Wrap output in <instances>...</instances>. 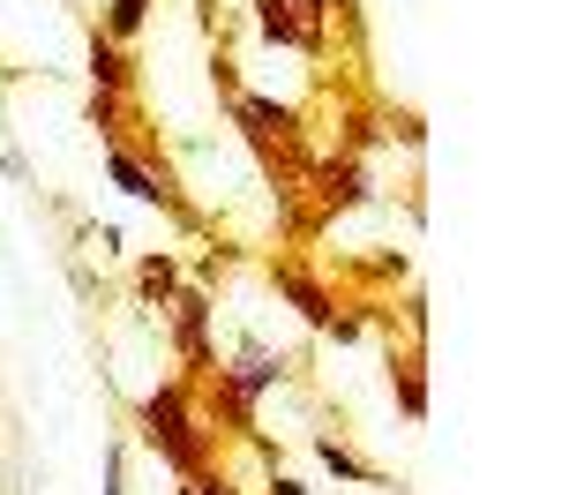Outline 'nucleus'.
I'll list each match as a JSON object with an SVG mask.
<instances>
[{
  "mask_svg": "<svg viewBox=\"0 0 562 495\" xmlns=\"http://www.w3.org/2000/svg\"><path fill=\"white\" fill-rule=\"evenodd\" d=\"M143 443L158 450L180 481H188V473H211V428H203V413L188 398V383H158V391L143 398Z\"/></svg>",
  "mask_w": 562,
  "mask_h": 495,
  "instance_id": "f257e3e1",
  "label": "nucleus"
},
{
  "mask_svg": "<svg viewBox=\"0 0 562 495\" xmlns=\"http://www.w3.org/2000/svg\"><path fill=\"white\" fill-rule=\"evenodd\" d=\"M233 98V121H240V135H248V150L262 158V173L270 180H301V158H293V143H301V121L285 113V105H270V98H256V90H225Z\"/></svg>",
  "mask_w": 562,
  "mask_h": 495,
  "instance_id": "f03ea898",
  "label": "nucleus"
},
{
  "mask_svg": "<svg viewBox=\"0 0 562 495\" xmlns=\"http://www.w3.org/2000/svg\"><path fill=\"white\" fill-rule=\"evenodd\" d=\"M256 31L270 45H293V53H323L330 0H256Z\"/></svg>",
  "mask_w": 562,
  "mask_h": 495,
  "instance_id": "7ed1b4c3",
  "label": "nucleus"
},
{
  "mask_svg": "<svg viewBox=\"0 0 562 495\" xmlns=\"http://www.w3.org/2000/svg\"><path fill=\"white\" fill-rule=\"evenodd\" d=\"M166 323H173L180 368L211 383V368H217V353H211V293H203V285H180L173 301H166Z\"/></svg>",
  "mask_w": 562,
  "mask_h": 495,
  "instance_id": "20e7f679",
  "label": "nucleus"
},
{
  "mask_svg": "<svg viewBox=\"0 0 562 495\" xmlns=\"http://www.w3.org/2000/svg\"><path fill=\"white\" fill-rule=\"evenodd\" d=\"M270 285H278V293H285V301L301 308V323H315V330H330V315H338V301H330V285H323V278H315L307 263H293V256H278V263H270Z\"/></svg>",
  "mask_w": 562,
  "mask_h": 495,
  "instance_id": "39448f33",
  "label": "nucleus"
},
{
  "mask_svg": "<svg viewBox=\"0 0 562 495\" xmlns=\"http://www.w3.org/2000/svg\"><path fill=\"white\" fill-rule=\"evenodd\" d=\"M105 173H113V188H128L135 203H150V211H173V218H188V211H180V195H173V188H166L158 173H150L143 158H135L128 143H105Z\"/></svg>",
  "mask_w": 562,
  "mask_h": 495,
  "instance_id": "423d86ee",
  "label": "nucleus"
},
{
  "mask_svg": "<svg viewBox=\"0 0 562 495\" xmlns=\"http://www.w3.org/2000/svg\"><path fill=\"white\" fill-rule=\"evenodd\" d=\"M90 90H98V98H128V90H135V60H128V45L98 38V31H90Z\"/></svg>",
  "mask_w": 562,
  "mask_h": 495,
  "instance_id": "0eeeda50",
  "label": "nucleus"
},
{
  "mask_svg": "<svg viewBox=\"0 0 562 495\" xmlns=\"http://www.w3.org/2000/svg\"><path fill=\"white\" fill-rule=\"evenodd\" d=\"M390 391L405 405V420H428V360H420V346L390 353Z\"/></svg>",
  "mask_w": 562,
  "mask_h": 495,
  "instance_id": "6e6552de",
  "label": "nucleus"
},
{
  "mask_svg": "<svg viewBox=\"0 0 562 495\" xmlns=\"http://www.w3.org/2000/svg\"><path fill=\"white\" fill-rule=\"evenodd\" d=\"M315 458H323V465H330L338 481H352V488H383V473H375L368 458H352V450L338 443V436H315Z\"/></svg>",
  "mask_w": 562,
  "mask_h": 495,
  "instance_id": "1a4fd4ad",
  "label": "nucleus"
},
{
  "mask_svg": "<svg viewBox=\"0 0 562 495\" xmlns=\"http://www.w3.org/2000/svg\"><path fill=\"white\" fill-rule=\"evenodd\" d=\"M315 188H323V203H338V211H346V203H360V195H368V173H360L352 158H330V166L315 173Z\"/></svg>",
  "mask_w": 562,
  "mask_h": 495,
  "instance_id": "9d476101",
  "label": "nucleus"
},
{
  "mask_svg": "<svg viewBox=\"0 0 562 495\" xmlns=\"http://www.w3.org/2000/svg\"><path fill=\"white\" fill-rule=\"evenodd\" d=\"M135 293L166 308V301L180 293V263H173V256H143V263H135Z\"/></svg>",
  "mask_w": 562,
  "mask_h": 495,
  "instance_id": "9b49d317",
  "label": "nucleus"
},
{
  "mask_svg": "<svg viewBox=\"0 0 562 495\" xmlns=\"http://www.w3.org/2000/svg\"><path fill=\"white\" fill-rule=\"evenodd\" d=\"M150 23V0H105V23H98V38H113V45H128L135 31Z\"/></svg>",
  "mask_w": 562,
  "mask_h": 495,
  "instance_id": "f8f14e48",
  "label": "nucleus"
},
{
  "mask_svg": "<svg viewBox=\"0 0 562 495\" xmlns=\"http://www.w3.org/2000/svg\"><path fill=\"white\" fill-rule=\"evenodd\" d=\"M180 495H233V488H225L217 473H188V481H180Z\"/></svg>",
  "mask_w": 562,
  "mask_h": 495,
  "instance_id": "ddd939ff",
  "label": "nucleus"
},
{
  "mask_svg": "<svg viewBox=\"0 0 562 495\" xmlns=\"http://www.w3.org/2000/svg\"><path fill=\"white\" fill-rule=\"evenodd\" d=\"M105 495H121V450H105Z\"/></svg>",
  "mask_w": 562,
  "mask_h": 495,
  "instance_id": "4468645a",
  "label": "nucleus"
},
{
  "mask_svg": "<svg viewBox=\"0 0 562 495\" xmlns=\"http://www.w3.org/2000/svg\"><path fill=\"white\" fill-rule=\"evenodd\" d=\"M270 495H307L301 481H285V473H278V481H270Z\"/></svg>",
  "mask_w": 562,
  "mask_h": 495,
  "instance_id": "2eb2a0df",
  "label": "nucleus"
}]
</instances>
